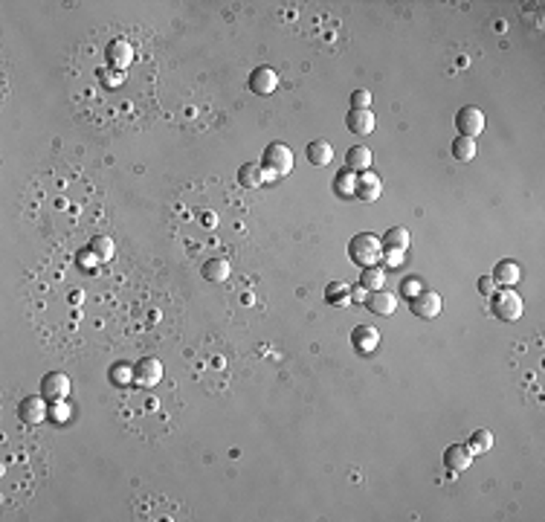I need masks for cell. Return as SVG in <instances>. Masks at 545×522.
I'll use <instances>...</instances> for the list:
<instances>
[{
  "mask_svg": "<svg viewBox=\"0 0 545 522\" xmlns=\"http://www.w3.org/2000/svg\"><path fill=\"white\" fill-rule=\"evenodd\" d=\"M238 183L244 186V189H262L264 186V169L262 165H252V163H247V165H241L238 169Z\"/></svg>",
  "mask_w": 545,
  "mask_h": 522,
  "instance_id": "cell-22",
  "label": "cell"
},
{
  "mask_svg": "<svg viewBox=\"0 0 545 522\" xmlns=\"http://www.w3.org/2000/svg\"><path fill=\"white\" fill-rule=\"evenodd\" d=\"M479 291L482 293H490L493 291V279H479Z\"/></svg>",
  "mask_w": 545,
  "mask_h": 522,
  "instance_id": "cell-32",
  "label": "cell"
},
{
  "mask_svg": "<svg viewBox=\"0 0 545 522\" xmlns=\"http://www.w3.org/2000/svg\"><path fill=\"white\" fill-rule=\"evenodd\" d=\"M108 61L125 70V67L134 61V50H131V44H128V41H122V38L110 41V44H108Z\"/></svg>",
  "mask_w": 545,
  "mask_h": 522,
  "instance_id": "cell-18",
  "label": "cell"
},
{
  "mask_svg": "<svg viewBox=\"0 0 545 522\" xmlns=\"http://www.w3.org/2000/svg\"><path fill=\"white\" fill-rule=\"evenodd\" d=\"M293 163H296V157H293L290 146H284V142H270V146L264 148V154H262V169L276 174V177L290 174Z\"/></svg>",
  "mask_w": 545,
  "mask_h": 522,
  "instance_id": "cell-3",
  "label": "cell"
},
{
  "mask_svg": "<svg viewBox=\"0 0 545 522\" xmlns=\"http://www.w3.org/2000/svg\"><path fill=\"white\" fill-rule=\"evenodd\" d=\"M409 244H412V235H409V229H404V227H392V229L383 235V250L406 253Z\"/></svg>",
  "mask_w": 545,
  "mask_h": 522,
  "instance_id": "cell-20",
  "label": "cell"
},
{
  "mask_svg": "<svg viewBox=\"0 0 545 522\" xmlns=\"http://www.w3.org/2000/svg\"><path fill=\"white\" fill-rule=\"evenodd\" d=\"M467 447H470V453H473V456L490 453V450H493V433H490V430H476V433L470 435Z\"/></svg>",
  "mask_w": 545,
  "mask_h": 522,
  "instance_id": "cell-24",
  "label": "cell"
},
{
  "mask_svg": "<svg viewBox=\"0 0 545 522\" xmlns=\"http://www.w3.org/2000/svg\"><path fill=\"white\" fill-rule=\"evenodd\" d=\"M325 302L331 307H348L351 305V284L345 281H331L325 288Z\"/></svg>",
  "mask_w": 545,
  "mask_h": 522,
  "instance_id": "cell-19",
  "label": "cell"
},
{
  "mask_svg": "<svg viewBox=\"0 0 545 522\" xmlns=\"http://www.w3.org/2000/svg\"><path fill=\"white\" fill-rule=\"evenodd\" d=\"M131 381L136 386H142V389L157 386L162 381V363L157 357H142V360H136L134 369H131Z\"/></svg>",
  "mask_w": 545,
  "mask_h": 522,
  "instance_id": "cell-4",
  "label": "cell"
},
{
  "mask_svg": "<svg viewBox=\"0 0 545 522\" xmlns=\"http://www.w3.org/2000/svg\"><path fill=\"white\" fill-rule=\"evenodd\" d=\"M345 125H348V131L351 134H357V136H366V134H371L374 131V125H377V120H374V113H371V108L368 110H348V116H345Z\"/></svg>",
  "mask_w": 545,
  "mask_h": 522,
  "instance_id": "cell-15",
  "label": "cell"
},
{
  "mask_svg": "<svg viewBox=\"0 0 545 522\" xmlns=\"http://www.w3.org/2000/svg\"><path fill=\"white\" fill-rule=\"evenodd\" d=\"M76 258H79V265H82V267H96V265H102L99 255L93 253V250H82Z\"/></svg>",
  "mask_w": 545,
  "mask_h": 522,
  "instance_id": "cell-30",
  "label": "cell"
},
{
  "mask_svg": "<svg viewBox=\"0 0 545 522\" xmlns=\"http://www.w3.org/2000/svg\"><path fill=\"white\" fill-rule=\"evenodd\" d=\"M41 395L50 403H64L70 397V377L64 371H50L41 381Z\"/></svg>",
  "mask_w": 545,
  "mask_h": 522,
  "instance_id": "cell-6",
  "label": "cell"
},
{
  "mask_svg": "<svg viewBox=\"0 0 545 522\" xmlns=\"http://www.w3.org/2000/svg\"><path fill=\"white\" fill-rule=\"evenodd\" d=\"M226 276H229V261L226 258H209V261H203V279L206 281L221 284V281H226Z\"/></svg>",
  "mask_w": 545,
  "mask_h": 522,
  "instance_id": "cell-21",
  "label": "cell"
},
{
  "mask_svg": "<svg viewBox=\"0 0 545 522\" xmlns=\"http://www.w3.org/2000/svg\"><path fill=\"white\" fill-rule=\"evenodd\" d=\"M46 400L44 395H30V397H23L20 403H18V418L23 421V424H30V426H38V424H44V418H46Z\"/></svg>",
  "mask_w": 545,
  "mask_h": 522,
  "instance_id": "cell-7",
  "label": "cell"
},
{
  "mask_svg": "<svg viewBox=\"0 0 545 522\" xmlns=\"http://www.w3.org/2000/svg\"><path fill=\"white\" fill-rule=\"evenodd\" d=\"M404 255H406V253H397V250H383V261H386L389 267H400V265H404Z\"/></svg>",
  "mask_w": 545,
  "mask_h": 522,
  "instance_id": "cell-31",
  "label": "cell"
},
{
  "mask_svg": "<svg viewBox=\"0 0 545 522\" xmlns=\"http://www.w3.org/2000/svg\"><path fill=\"white\" fill-rule=\"evenodd\" d=\"M354 189H357V174L348 172V169H342V172L334 177V192H337L340 198H354Z\"/></svg>",
  "mask_w": 545,
  "mask_h": 522,
  "instance_id": "cell-25",
  "label": "cell"
},
{
  "mask_svg": "<svg viewBox=\"0 0 545 522\" xmlns=\"http://www.w3.org/2000/svg\"><path fill=\"white\" fill-rule=\"evenodd\" d=\"M453 157L459 163H470L473 157H476V139H470V136H456L453 139Z\"/></svg>",
  "mask_w": 545,
  "mask_h": 522,
  "instance_id": "cell-26",
  "label": "cell"
},
{
  "mask_svg": "<svg viewBox=\"0 0 545 522\" xmlns=\"http://www.w3.org/2000/svg\"><path fill=\"white\" fill-rule=\"evenodd\" d=\"M470 464H473V453L467 444H449L444 450V467L449 476H459V473L470 470Z\"/></svg>",
  "mask_w": 545,
  "mask_h": 522,
  "instance_id": "cell-8",
  "label": "cell"
},
{
  "mask_svg": "<svg viewBox=\"0 0 545 522\" xmlns=\"http://www.w3.org/2000/svg\"><path fill=\"white\" fill-rule=\"evenodd\" d=\"M383 284H386V270L380 265L363 267V273H360V288H366L371 293V291H383Z\"/></svg>",
  "mask_w": 545,
  "mask_h": 522,
  "instance_id": "cell-23",
  "label": "cell"
},
{
  "mask_svg": "<svg viewBox=\"0 0 545 522\" xmlns=\"http://www.w3.org/2000/svg\"><path fill=\"white\" fill-rule=\"evenodd\" d=\"M366 307H368L371 314H377V317H392L395 307H397V299H395V293H389L386 288H383V291H371V293L366 296Z\"/></svg>",
  "mask_w": 545,
  "mask_h": 522,
  "instance_id": "cell-14",
  "label": "cell"
},
{
  "mask_svg": "<svg viewBox=\"0 0 545 522\" xmlns=\"http://www.w3.org/2000/svg\"><path fill=\"white\" fill-rule=\"evenodd\" d=\"M456 128H459V136H470V139H476L482 131H485V113L482 108H461L456 113Z\"/></svg>",
  "mask_w": 545,
  "mask_h": 522,
  "instance_id": "cell-5",
  "label": "cell"
},
{
  "mask_svg": "<svg viewBox=\"0 0 545 522\" xmlns=\"http://www.w3.org/2000/svg\"><path fill=\"white\" fill-rule=\"evenodd\" d=\"M423 291V284L418 279H404L400 281V296H406V299H415L418 293Z\"/></svg>",
  "mask_w": 545,
  "mask_h": 522,
  "instance_id": "cell-29",
  "label": "cell"
},
{
  "mask_svg": "<svg viewBox=\"0 0 545 522\" xmlns=\"http://www.w3.org/2000/svg\"><path fill=\"white\" fill-rule=\"evenodd\" d=\"M409 305H412V314L421 319H435L441 314V296L435 291H426V288L415 299H409Z\"/></svg>",
  "mask_w": 545,
  "mask_h": 522,
  "instance_id": "cell-9",
  "label": "cell"
},
{
  "mask_svg": "<svg viewBox=\"0 0 545 522\" xmlns=\"http://www.w3.org/2000/svg\"><path fill=\"white\" fill-rule=\"evenodd\" d=\"M351 345L357 354H374L377 345H380V331L374 325H357L351 331Z\"/></svg>",
  "mask_w": 545,
  "mask_h": 522,
  "instance_id": "cell-10",
  "label": "cell"
},
{
  "mask_svg": "<svg viewBox=\"0 0 545 522\" xmlns=\"http://www.w3.org/2000/svg\"><path fill=\"white\" fill-rule=\"evenodd\" d=\"M90 250L99 255V261H110L113 258V241L105 238V235H99V238H93L90 241Z\"/></svg>",
  "mask_w": 545,
  "mask_h": 522,
  "instance_id": "cell-27",
  "label": "cell"
},
{
  "mask_svg": "<svg viewBox=\"0 0 545 522\" xmlns=\"http://www.w3.org/2000/svg\"><path fill=\"white\" fill-rule=\"evenodd\" d=\"M519 276H522V270H519V265H516V261H511V258L496 261V267L490 273L493 284H499V288H513V284L519 281Z\"/></svg>",
  "mask_w": 545,
  "mask_h": 522,
  "instance_id": "cell-13",
  "label": "cell"
},
{
  "mask_svg": "<svg viewBox=\"0 0 545 522\" xmlns=\"http://www.w3.org/2000/svg\"><path fill=\"white\" fill-rule=\"evenodd\" d=\"M490 311H493L496 319H502V322H516L519 317H522V296H519L513 288L493 291V296H490Z\"/></svg>",
  "mask_w": 545,
  "mask_h": 522,
  "instance_id": "cell-2",
  "label": "cell"
},
{
  "mask_svg": "<svg viewBox=\"0 0 545 522\" xmlns=\"http://www.w3.org/2000/svg\"><path fill=\"white\" fill-rule=\"evenodd\" d=\"M348 258H351L360 270H363V267L380 265V261H383V238H377L374 232H360V235H354L351 244H348Z\"/></svg>",
  "mask_w": 545,
  "mask_h": 522,
  "instance_id": "cell-1",
  "label": "cell"
},
{
  "mask_svg": "<svg viewBox=\"0 0 545 522\" xmlns=\"http://www.w3.org/2000/svg\"><path fill=\"white\" fill-rule=\"evenodd\" d=\"M307 163L316 165V169H322V165H331L334 163V146L325 139H314L311 146H307Z\"/></svg>",
  "mask_w": 545,
  "mask_h": 522,
  "instance_id": "cell-16",
  "label": "cell"
},
{
  "mask_svg": "<svg viewBox=\"0 0 545 522\" xmlns=\"http://www.w3.org/2000/svg\"><path fill=\"white\" fill-rule=\"evenodd\" d=\"M276 87H278V76L273 67H255L250 73V90L255 96H270Z\"/></svg>",
  "mask_w": 545,
  "mask_h": 522,
  "instance_id": "cell-12",
  "label": "cell"
},
{
  "mask_svg": "<svg viewBox=\"0 0 545 522\" xmlns=\"http://www.w3.org/2000/svg\"><path fill=\"white\" fill-rule=\"evenodd\" d=\"M351 108L354 110H368L371 108V93L368 90H354L351 93Z\"/></svg>",
  "mask_w": 545,
  "mask_h": 522,
  "instance_id": "cell-28",
  "label": "cell"
},
{
  "mask_svg": "<svg viewBox=\"0 0 545 522\" xmlns=\"http://www.w3.org/2000/svg\"><path fill=\"white\" fill-rule=\"evenodd\" d=\"M345 169L354 172V174L368 172V169H371V151H368L366 146H354V148H348V154H345Z\"/></svg>",
  "mask_w": 545,
  "mask_h": 522,
  "instance_id": "cell-17",
  "label": "cell"
},
{
  "mask_svg": "<svg viewBox=\"0 0 545 522\" xmlns=\"http://www.w3.org/2000/svg\"><path fill=\"white\" fill-rule=\"evenodd\" d=\"M351 302H366V288H357V291H351Z\"/></svg>",
  "mask_w": 545,
  "mask_h": 522,
  "instance_id": "cell-33",
  "label": "cell"
},
{
  "mask_svg": "<svg viewBox=\"0 0 545 522\" xmlns=\"http://www.w3.org/2000/svg\"><path fill=\"white\" fill-rule=\"evenodd\" d=\"M380 195H383V183H380V177H377L371 169L363 172V174H357V189H354V198L363 200V203H374Z\"/></svg>",
  "mask_w": 545,
  "mask_h": 522,
  "instance_id": "cell-11",
  "label": "cell"
}]
</instances>
